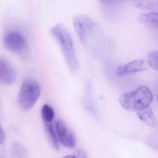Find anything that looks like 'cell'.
Listing matches in <instances>:
<instances>
[{
  "label": "cell",
  "instance_id": "6da1fadb",
  "mask_svg": "<svg viewBox=\"0 0 158 158\" xmlns=\"http://www.w3.org/2000/svg\"><path fill=\"white\" fill-rule=\"evenodd\" d=\"M73 25L80 42L89 53L95 57L103 56L109 49V41L100 23L88 15L80 14L75 17Z\"/></svg>",
  "mask_w": 158,
  "mask_h": 158
},
{
  "label": "cell",
  "instance_id": "7a4b0ae2",
  "mask_svg": "<svg viewBox=\"0 0 158 158\" xmlns=\"http://www.w3.org/2000/svg\"><path fill=\"white\" fill-rule=\"evenodd\" d=\"M51 34L60 46L66 63L72 72H77L79 69V63L74 49L72 38L67 29L63 24H56L51 29Z\"/></svg>",
  "mask_w": 158,
  "mask_h": 158
},
{
  "label": "cell",
  "instance_id": "3957f363",
  "mask_svg": "<svg viewBox=\"0 0 158 158\" xmlns=\"http://www.w3.org/2000/svg\"><path fill=\"white\" fill-rule=\"evenodd\" d=\"M154 96L151 89L146 86H140L132 91L120 96V104L128 111H137L148 107L153 101Z\"/></svg>",
  "mask_w": 158,
  "mask_h": 158
},
{
  "label": "cell",
  "instance_id": "277c9868",
  "mask_svg": "<svg viewBox=\"0 0 158 158\" xmlns=\"http://www.w3.org/2000/svg\"><path fill=\"white\" fill-rule=\"evenodd\" d=\"M41 94L40 86L36 80L26 79L22 84L19 94V104L21 109L29 110L38 100Z\"/></svg>",
  "mask_w": 158,
  "mask_h": 158
},
{
  "label": "cell",
  "instance_id": "5b68a950",
  "mask_svg": "<svg viewBox=\"0 0 158 158\" xmlns=\"http://www.w3.org/2000/svg\"><path fill=\"white\" fill-rule=\"evenodd\" d=\"M3 43L7 50L17 55L25 56L29 53V45L26 39L16 31L7 32L3 37Z\"/></svg>",
  "mask_w": 158,
  "mask_h": 158
},
{
  "label": "cell",
  "instance_id": "8992f818",
  "mask_svg": "<svg viewBox=\"0 0 158 158\" xmlns=\"http://www.w3.org/2000/svg\"><path fill=\"white\" fill-rule=\"evenodd\" d=\"M54 127L59 143L69 149H74L77 146V138L73 132L61 120H57Z\"/></svg>",
  "mask_w": 158,
  "mask_h": 158
},
{
  "label": "cell",
  "instance_id": "52a82bcc",
  "mask_svg": "<svg viewBox=\"0 0 158 158\" xmlns=\"http://www.w3.org/2000/svg\"><path fill=\"white\" fill-rule=\"evenodd\" d=\"M149 68L148 62L145 60H136L130 63L120 66L116 69V73L119 77H125L127 75L143 72Z\"/></svg>",
  "mask_w": 158,
  "mask_h": 158
},
{
  "label": "cell",
  "instance_id": "ba28073f",
  "mask_svg": "<svg viewBox=\"0 0 158 158\" xmlns=\"http://www.w3.org/2000/svg\"><path fill=\"white\" fill-rule=\"evenodd\" d=\"M16 79V73L10 63L4 59L0 58V83L10 86L15 83Z\"/></svg>",
  "mask_w": 158,
  "mask_h": 158
},
{
  "label": "cell",
  "instance_id": "9c48e42d",
  "mask_svg": "<svg viewBox=\"0 0 158 158\" xmlns=\"http://www.w3.org/2000/svg\"><path fill=\"white\" fill-rule=\"evenodd\" d=\"M136 114L139 120L148 126L154 127L157 123L154 112L149 106L138 110L136 111Z\"/></svg>",
  "mask_w": 158,
  "mask_h": 158
},
{
  "label": "cell",
  "instance_id": "30bf717a",
  "mask_svg": "<svg viewBox=\"0 0 158 158\" xmlns=\"http://www.w3.org/2000/svg\"><path fill=\"white\" fill-rule=\"evenodd\" d=\"M137 19L148 27L157 28L158 26V14L156 12L140 14L137 16Z\"/></svg>",
  "mask_w": 158,
  "mask_h": 158
},
{
  "label": "cell",
  "instance_id": "8fae6325",
  "mask_svg": "<svg viewBox=\"0 0 158 158\" xmlns=\"http://www.w3.org/2000/svg\"><path fill=\"white\" fill-rule=\"evenodd\" d=\"M10 158H27V153L24 147L19 143H14L9 149Z\"/></svg>",
  "mask_w": 158,
  "mask_h": 158
},
{
  "label": "cell",
  "instance_id": "7c38bea8",
  "mask_svg": "<svg viewBox=\"0 0 158 158\" xmlns=\"http://www.w3.org/2000/svg\"><path fill=\"white\" fill-rule=\"evenodd\" d=\"M45 123V129H46L47 135L49 137V140H50L51 143H52V146L58 150L60 148V143L57 139L55 127H54L53 123Z\"/></svg>",
  "mask_w": 158,
  "mask_h": 158
},
{
  "label": "cell",
  "instance_id": "4fadbf2b",
  "mask_svg": "<svg viewBox=\"0 0 158 158\" xmlns=\"http://www.w3.org/2000/svg\"><path fill=\"white\" fill-rule=\"evenodd\" d=\"M135 6L143 10L154 11L157 12L158 8V3L157 1H149V0H138L133 2Z\"/></svg>",
  "mask_w": 158,
  "mask_h": 158
},
{
  "label": "cell",
  "instance_id": "5bb4252c",
  "mask_svg": "<svg viewBox=\"0 0 158 158\" xmlns=\"http://www.w3.org/2000/svg\"><path fill=\"white\" fill-rule=\"evenodd\" d=\"M41 115L44 123H52L55 116L53 108L50 105L46 103L42 106Z\"/></svg>",
  "mask_w": 158,
  "mask_h": 158
},
{
  "label": "cell",
  "instance_id": "9a60e30c",
  "mask_svg": "<svg viewBox=\"0 0 158 158\" xmlns=\"http://www.w3.org/2000/svg\"><path fill=\"white\" fill-rule=\"evenodd\" d=\"M157 55L158 53L157 50L151 51L148 54V60H147L149 67L152 68L156 71L157 70Z\"/></svg>",
  "mask_w": 158,
  "mask_h": 158
},
{
  "label": "cell",
  "instance_id": "2e32d148",
  "mask_svg": "<svg viewBox=\"0 0 158 158\" xmlns=\"http://www.w3.org/2000/svg\"><path fill=\"white\" fill-rule=\"evenodd\" d=\"M63 158H87V157H86V154H85L84 151L79 149L76 151L73 154L64 156Z\"/></svg>",
  "mask_w": 158,
  "mask_h": 158
},
{
  "label": "cell",
  "instance_id": "e0dca14e",
  "mask_svg": "<svg viewBox=\"0 0 158 158\" xmlns=\"http://www.w3.org/2000/svg\"><path fill=\"white\" fill-rule=\"evenodd\" d=\"M5 139H6V136H5V133L3 131L2 128L0 126V144H2L5 142Z\"/></svg>",
  "mask_w": 158,
  "mask_h": 158
}]
</instances>
